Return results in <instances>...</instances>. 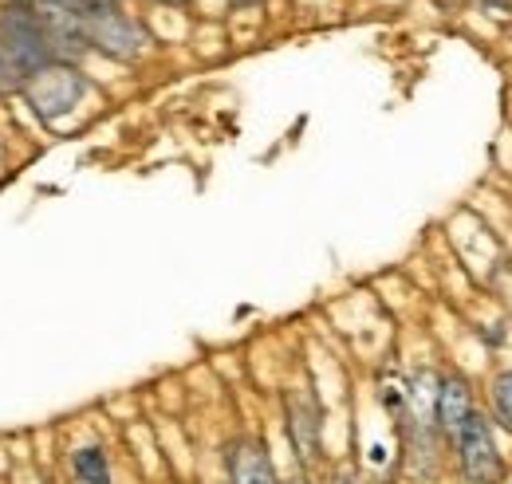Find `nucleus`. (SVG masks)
<instances>
[{"mask_svg": "<svg viewBox=\"0 0 512 484\" xmlns=\"http://www.w3.org/2000/svg\"><path fill=\"white\" fill-rule=\"evenodd\" d=\"M284 484H308L304 477H292V481H284Z\"/></svg>", "mask_w": 512, "mask_h": 484, "instance_id": "obj_16", "label": "nucleus"}, {"mask_svg": "<svg viewBox=\"0 0 512 484\" xmlns=\"http://www.w3.org/2000/svg\"><path fill=\"white\" fill-rule=\"evenodd\" d=\"M489 398H493V410H497L501 425H505V429H512V370H501V374L493 378Z\"/></svg>", "mask_w": 512, "mask_h": 484, "instance_id": "obj_10", "label": "nucleus"}, {"mask_svg": "<svg viewBox=\"0 0 512 484\" xmlns=\"http://www.w3.org/2000/svg\"><path fill=\"white\" fill-rule=\"evenodd\" d=\"M489 12H512V0H481Z\"/></svg>", "mask_w": 512, "mask_h": 484, "instance_id": "obj_13", "label": "nucleus"}, {"mask_svg": "<svg viewBox=\"0 0 512 484\" xmlns=\"http://www.w3.org/2000/svg\"><path fill=\"white\" fill-rule=\"evenodd\" d=\"M166 4H186V0H166Z\"/></svg>", "mask_w": 512, "mask_h": 484, "instance_id": "obj_18", "label": "nucleus"}, {"mask_svg": "<svg viewBox=\"0 0 512 484\" xmlns=\"http://www.w3.org/2000/svg\"><path fill=\"white\" fill-rule=\"evenodd\" d=\"M229 484H280L276 469H272V457L260 441L241 437L229 449Z\"/></svg>", "mask_w": 512, "mask_h": 484, "instance_id": "obj_7", "label": "nucleus"}, {"mask_svg": "<svg viewBox=\"0 0 512 484\" xmlns=\"http://www.w3.org/2000/svg\"><path fill=\"white\" fill-rule=\"evenodd\" d=\"M48 4H71V0H48Z\"/></svg>", "mask_w": 512, "mask_h": 484, "instance_id": "obj_17", "label": "nucleus"}, {"mask_svg": "<svg viewBox=\"0 0 512 484\" xmlns=\"http://www.w3.org/2000/svg\"><path fill=\"white\" fill-rule=\"evenodd\" d=\"M253 4H260V0H233V8H253Z\"/></svg>", "mask_w": 512, "mask_h": 484, "instance_id": "obj_15", "label": "nucleus"}, {"mask_svg": "<svg viewBox=\"0 0 512 484\" xmlns=\"http://www.w3.org/2000/svg\"><path fill=\"white\" fill-rule=\"evenodd\" d=\"M71 8H75L83 20H99V16L123 12V4H119V0H71Z\"/></svg>", "mask_w": 512, "mask_h": 484, "instance_id": "obj_11", "label": "nucleus"}, {"mask_svg": "<svg viewBox=\"0 0 512 484\" xmlns=\"http://www.w3.org/2000/svg\"><path fill=\"white\" fill-rule=\"evenodd\" d=\"M87 24V40H91V52H103L107 60L130 63L142 56L146 48V32L138 20H130L127 12H111V16H99V20H83Z\"/></svg>", "mask_w": 512, "mask_h": 484, "instance_id": "obj_5", "label": "nucleus"}, {"mask_svg": "<svg viewBox=\"0 0 512 484\" xmlns=\"http://www.w3.org/2000/svg\"><path fill=\"white\" fill-rule=\"evenodd\" d=\"M71 473L79 484H111V461L99 445H83L71 453Z\"/></svg>", "mask_w": 512, "mask_h": 484, "instance_id": "obj_9", "label": "nucleus"}, {"mask_svg": "<svg viewBox=\"0 0 512 484\" xmlns=\"http://www.w3.org/2000/svg\"><path fill=\"white\" fill-rule=\"evenodd\" d=\"M288 437H292V449L304 465H316L323 449V425H320V410L312 398L304 394H288Z\"/></svg>", "mask_w": 512, "mask_h": 484, "instance_id": "obj_6", "label": "nucleus"}, {"mask_svg": "<svg viewBox=\"0 0 512 484\" xmlns=\"http://www.w3.org/2000/svg\"><path fill=\"white\" fill-rule=\"evenodd\" d=\"M0 44H4V56L8 63L20 71V79L36 75L40 67H48L52 60V48L44 40V28L32 12V4H4L0 8Z\"/></svg>", "mask_w": 512, "mask_h": 484, "instance_id": "obj_2", "label": "nucleus"}, {"mask_svg": "<svg viewBox=\"0 0 512 484\" xmlns=\"http://www.w3.org/2000/svg\"><path fill=\"white\" fill-rule=\"evenodd\" d=\"M323 484H355V481H351L347 473H331V477H327V481H323Z\"/></svg>", "mask_w": 512, "mask_h": 484, "instance_id": "obj_14", "label": "nucleus"}, {"mask_svg": "<svg viewBox=\"0 0 512 484\" xmlns=\"http://www.w3.org/2000/svg\"><path fill=\"white\" fill-rule=\"evenodd\" d=\"M20 87H24V79H20V71L8 63L4 44H0V91H20Z\"/></svg>", "mask_w": 512, "mask_h": 484, "instance_id": "obj_12", "label": "nucleus"}, {"mask_svg": "<svg viewBox=\"0 0 512 484\" xmlns=\"http://www.w3.org/2000/svg\"><path fill=\"white\" fill-rule=\"evenodd\" d=\"M453 445H457V465H461V477L469 484H497L505 473V461L497 453V441H493V429L485 422V414H469L461 429L453 433Z\"/></svg>", "mask_w": 512, "mask_h": 484, "instance_id": "obj_3", "label": "nucleus"}, {"mask_svg": "<svg viewBox=\"0 0 512 484\" xmlns=\"http://www.w3.org/2000/svg\"><path fill=\"white\" fill-rule=\"evenodd\" d=\"M469 414H473V390H469V378H465V374H446V378L438 382V398H434L438 429H446L449 437H453Z\"/></svg>", "mask_w": 512, "mask_h": 484, "instance_id": "obj_8", "label": "nucleus"}, {"mask_svg": "<svg viewBox=\"0 0 512 484\" xmlns=\"http://www.w3.org/2000/svg\"><path fill=\"white\" fill-rule=\"evenodd\" d=\"M20 95H24V103L32 107L36 119L60 122L83 103V95H87V75H83L79 67H71V63H48V67H40L36 75L24 79Z\"/></svg>", "mask_w": 512, "mask_h": 484, "instance_id": "obj_1", "label": "nucleus"}, {"mask_svg": "<svg viewBox=\"0 0 512 484\" xmlns=\"http://www.w3.org/2000/svg\"><path fill=\"white\" fill-rule=\"evenodd\" d=\"M32 12L40 20V28H44V40L52 48V60L79 67V60L91 52L83 16L71 4H48V0H32Z\"/></svg>", "mask_w": 512, "mask_h": 484, "instance_id": "obj_4", "label": "nucleus"}]
</instances>
